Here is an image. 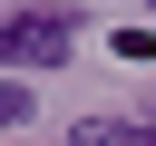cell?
Segmentation results:
<instances>
[{
  "label": "cell",
  "mask_w": 156,
  "mask_h": 146,
  "mask_svg": "<svg viewBox=\"0 0 156 146\" xmlns=\"http://www.w3.org/2000/svg\"><path fill=\"white\" fill-rule=\"evenodd\" d=\"M78 49V19L68 10H20V19H0V68H58Z\"/></svg>",
  "instance_id": "1"
},
{
  "label": "cell",
  "mask_w": 156,
  "mask_h": 146,
  "mask_svg": "<svg viewBox=\"0 0 156 146\" xmlns=\"http://www.w3.org/2000/svg\"><path fill=\"white\" fill-rule=\"evenodd\" d=\"M58 146H156V127H127V117H88V127H68Z\"/></svg>",
  "instance_id": "2"
},
{
  "label": "cell",
  "mask_w": 156,
  "mask_h": 146,
  "mask_svg": "<svg viewBox=\"0 0 156 146\" xmlns=\"http://www.w3.org/2000/svg\"><path fill=\"white\" fill-rule=\"evenodd\" d=\"M29 117V88H0V127H20Z\"/></svg>",
  "instance_id": "3"
}]
</instances>
